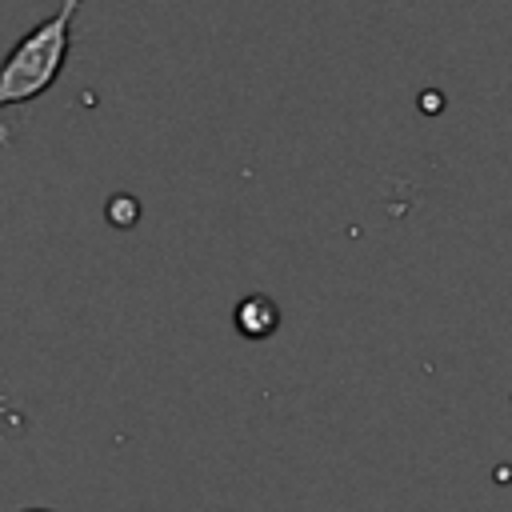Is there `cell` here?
<instances>
[{
    "label": "cell",
    "instance_id": "obj_1",
    "mask_svg": "<svg viewBox=\"0 0 512 512\" xmlns=\"http://www.w3.org/2000/svg\"><path fill=\"white\" fill-rule=\"evenodd\" d=\"M76 8H80V0H60V8L44 24H36L28 36L16 40V48L8 52L4 72H0V104L4 108L36 100L60 80V72L68 64V48H72Z\"/></svg>",
    "mask_w": 512,
    "mask_h": 512
},
{
    "label": "cell",
    "instance_id": "obj_2",
    "mask_svg": "<svg viewBox=\"0 0 512 512\" xmlns=\"http://www.w3.org/2000/svg\"><path fill=\"white\" fill-rule=\"evenodd\" d=\"M280 324V308L268 300V296H244L236 304V328L248 336V340H264L272 336Z\"/></svg>",
    "mask_w": 512,
    "mask_h": 512
},
{
    "label": "cell",
    "instance_id": "obj_3",
    "mask_svg": "<svg viewBox=\"0 0 512 512\" xmlns=\"http://www.w3.org/2000/svg\"><path fill=\"white\" fill-rule=\"evenodd\" d=\"M28 512H48V508H28Z\"/></svg>",
    "mask_w": 512,
    "mask_h": 512
}]
</instances>
